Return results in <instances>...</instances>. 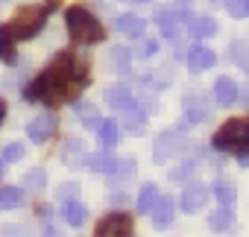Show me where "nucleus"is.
<instances>
[{"instance_id": "39448f33", "label": "nucleus", "mask_w": 249, "mask_h": 237, "mask_svg": "<svg viewBox=\"0 0 249 237\" xmlns=\"http://www.w3.org/2000/svg\"><path fill=\"white\" fill-rule=\"evenodd\" d=\"M185 144H188V135H185L182 129H167L164 135H159V138H156V147H153V161H156V164H164L167 158L179 155V152L185 150Z\"/></svg>"}, {"instance_id": "9d476101", "label": "nucleus", "mask_w": 249, "mask_h": 237, "mask_svg": "<svg viewBox=\"0 0 249 237\" xmlns=\"http://www.w3.org/2000/svg\"><path fill=\"white\" fill-rule=\"evenodd\" d=\"M205 199H208V190L202 187V185H188L185 190H182V211L185 214H196L202 205H205Z\"/></svg>"}, {"instance_id": "4468645a", "label": "nucleus", "mask_w": 249, "mask_h": 237, "mask_svg": "<svg viewBox=\"0 0 249 237\" xmlns=\"http://www.w3.org/2000/svg\"><path fill=\"white\" fill-rule=\"evenodd\" d=\"M214 100H217L220 105H231V102L237 100V85H234L229 76H220V79L214 82Z\"/></svg>"}, {"instance_id": "f8f14e48", "label": "nucleus", "mask_w": 249, "mask_h": 237, "mask_svg": "<svg viewBox=\"0 0 249 237\" xmlns=\"http://www.w3.org/2000/svg\"><path fill=\"white\" fill-rule=\"evenodd\" d=\"M156 24H159L161 35L167 41H176L179 38V15L173 9H156Z\"/></svg>"}, {"instance_id": "f257e3e1", "label": "nucleus", "mask_w": 249, "mask_h": 237, "mask_svg": "<svg viewBox=\"0 0 249 237\" xmlns=\"http://www.w3.org/2000/svg\"><path fill=\"white\" fill-rule=\"evenodd\" d=\"M85 85H88V59L65 50L53 59V65L44 73H38L24 88V97L33 100V102L59 105V102H68V100H76Z\"/></svg>"}, {"instance_id": "2eb2a0df", "label": "nucleus", "mask_w": 249, "mask_h": 237, "mask_svg": "<svg viewBox=\"0 0 249 237\" xmlns=\"http://www.w3.org/2000/svg\"><path fill=\"white\" fill-rule=\"evenodd\" d=\"M97 138H100V144H103L106 150L117 147V141H120V123H117V120H100Z\"/></svg>"}, {"instance_id": "72a5a7b5", "label": "nucleus", "mask_w": 249, "mask_h": 237, "mask_svg": "<svg viewBox=\"0 0 249 237\" xmlns=\"http://www.w3.org/2000/svg\"><path fill=\"white\" fill-rule=\"evenodd\" d=\"M3 117H6V105L0 102V123H3Z\"/></svg>"}, {"instance_id": "20e7f679", "label": "nucleus", "mask_w": 249, "mask_h": 237, "mask_svg": "<svg viewBox=\"0 0 249 237\" xmlns=\"http://www.w3.org/2000/svg\"><path fill=\"white\" fill-rule=\"evenodd\" d=\"M211 147L220 150V152H229V155H249V117L226 120L217 129Z\"/></svg>"}, {"instance_id": "5701e85b", "label": "nucleus", "mask_w": 249, "mask_h": 237, "mask_svg": "<svg viewBox=\"0 0 249 237\" xmlns=\"http://www.w3.org/2000/svg\"><path fill=\"white\" fill-rule=\"evenodd\" d=\"M156 199H159V187H156V185H144L141 193H138V202H135V205H138L141 214H150V208H153Z\"/></svg>"}, {"instance_id": "c85d7f7f", "label": "nucleus", "mask_w": 249, "mask_h": 237, "mask_svg": "<svg viewBox=\"0 0 249 237\" xmlns=\"http://www.w3.org/2000/svg\"><path fill=\"white\" fill-rule=\"evenodd\" d=\"M0 158H3V161H12V164L21 161V158H24V144H18V141H15V144H6L3 152H0Z\"/></svg>"}, {"instance_id": "a211bd4d", "label": "nucleus", "mask_w": 249, "mask_h": 237, "mask_svg": "<svg viewBox=\"0 0 249 237\" xmlns=\"http://www.w3.org/2000/svg\"><path fill=\"white\" fill-rule=\"evenodd\" d=\"M129 59H132V53L126 47H111L108 50V68L114 73H129Z\"/></svg>"}, {"instance_id": "c756f323", "label": "nucleus", "mask_w": 249, "mask_h": 237, "mask_svg": "<svg viewBox=\"0 0 249 237\" xmlns=\"http://www.w3.org/2000/svg\"><path fill=\"white\" fill-rule=\"evenodd\" d=\"M214 33H217V21H211V18L196 21V35H199V38H208V35H214Z\"/></svg>"}, {"instance_id": "393cba45", "label": "nucleus", "mask_w": 249, "mask_h": 237, "mask_svg": "<svg viewBox=\"0 0 249 237\" xmlns=\"http://www.w3.org/2000/svg\"><path fill=\"white\" fill-rule=\"evenodd\" d=\"M114 164H117V158H114V155H108V152H100V155L88 158V167H91V170H97V173H106V176L114 170Z\"/></svg>"}, {"instance_id": "1a4fd4ad", "label": "nucleus", "mask_w": 249, "mask_h": 237, "mask_svg": "<svg viewBox=\"0 0 249 237\" xmlns=\"http://www.w3.org/2000/svg\"><path fill=\"white\" fill-rule=\"evenodd\" d=\"M208 114H211V108H208V102H205L202 94L185 97V120H188V123H202Z\"/></svg>"}, {"instance_id": "f3484780", "label": "nucleus", "mask_w": 249, "mask_h": 237, "mask_svg": "<svg viewBox=\"0 0 249 237\" xmlns=\"http://www.w3.org/2000/svg\"><path fill=\"white\" fill-rule=\"evenodd\" d=\"M208 225H211L214 231H229V228L234 225V211H231V205H220V208L208 217Z\"/></svg>"}, {"instance_id": "f03ea898", "label": "nucleus", "mask_w": 249, "mask_h": 237, "mask_svg": "<svg viewBox=\"0 0 249 237\" xmlns=\"http://www.w3.org/2000/svg\"><path fill=\"white\" fill-rule=\"evenodd\" d=\"M44 24H47V9H44V6H27V9H21L12 21H6L3 27H0V41H6V44L27 41V38H33Z\"/></svg>"}, {"instance_id": "b1692460", "label": "nucleus", "mask_w": 249, "mask_h": 237, "mask_svg": "<svg viewBox=\"0 0 249 237\" xmlns=\"http://www.w3.org/2000/svg\"><path fill=\"white\" fill-rule=\"evenodd\" d=\"M76 117H79L88 129H97L100 126V117H97V111H94L91 102H76Z\"/></svg>"}, {"instance_id": "f704fd0d", "label": "nucleus", "mask_w": 249, "mask_h": 237, "mask_svg": "<svg viewBox=\"0 0 249 237\" xmlns=\"http://www.w3.org/2000/svg\"><path fill=\"white\" fill-rule=\"evenodd\" d=\"M3 173H6V161L0 158V179H3Z\"/></svg>"}, {"instance_id": "6e6552de", "label": "nucleus", "mask_w": 249, "mask_h": 237, "mask_svg": "<svg viewBox=\"0 0 249 237\" xmlns=\"http://www.w3.org/2000/svg\"><path fill=\"white\" fill-rule=\"evenodd\" d=\"M214 65H217L214 50H208V47H202V44H196V47L188 50V70L199 73V70H208V68H214Z\"/></svg>"}, {"instance_id": "2f4dec72", "label": "nucleus", "mask_w": 249, "mask_h": 237, "mask_svg": "<svg viewBox=\"0 0 249 237\" xmlns=\"http://www.w3.org/2000/svg\"><path fill=\"white\" fill-rule=\"evenodd\" d=\"M156 50H159V41H144V44L138 47V53H141V56H153Z\"/></svg>"}, {"instance_id": "dca6fc26", "label": "nucleus", "mask_w": 249, "mask_h": 237, "mask_svg": "<svg viewBox=\"0 0 249 237\" xmlns=\"http://www.w3.org/2000/svg\"><path fill=\"white\" fill-rule=\"evenodd\" d=\"M106 102H108L111 108L123 111L129 102H135V97L129 94V88H126V85H114V88H108V91H106Z\"/></svg>"}, {"instance_id": "c9c22d12", "label": "nucleus", "mask_w": 249, "mask_h": 237, "mask_svg": "<svg viewBox=\"0 0 249 237\" xmlns=\"http://www.w3.org/2000/svg\"><path fill=\"white\" fill-rule=\"evenodd\" d=\"M179 3H191V0H179Z\"/></svg>"}, {"instance_id": "ddd939ff", "label": "nucleus", "mask_w": 249, "mask_h": 237, "mask_svg": "<svg viewBox=\"0 0 249 237\" xmlns=\"http://www.w3.org/2000/svg\"><path fill=\"white\" fill-rule=\"evenodd\" d=\"M114 27H117V33H123L126 38H141L144 30H147V24H144L141 15H120L114 21Z\"/></svg>"}, {"instance_id": "cd10ccee", "label": "nucleus", "mask_w": 249, "mask_h": 237, "mask_svg": "<svg viewBox=\"0 0 249 237\" xmlns=\"http://www.w3.org/2000/svg\"><path fill=\"white\" fill-rule=\"evenodd\" d=\"M44 185H47V173H44L41 167L27 173V187H30V190H44Z\"/></svg>"}, {"instance_id": "7c9ffc66", "label": "nucleus", "mask_w": 249, "mask_h": 237, "mask_svg": "<svg viewBox=\"0 0 249 237\" xmlns=\"http://www.w3.org/2000/svg\"><path fill=\"white\" fill-rule=\"evenodd\" d=\"M191 173H194V164L185 161V164H179L176 170H170V179H173V182H185V176H191Z\"/></svg>"}, {"instance_id": "412c9836", "label": "nucleus", "mask_w": 249, "mask_h": 237, "mask_svg": "<svg viewBox=\"0 0 249 237\" xmlns=\"http://www.w3.org/2000/svg\"><path fill=\"white\" fill-rule=\"evenodd\" d=\"M62 214H65V220H68L71 225H76V228H79V225L85 222V217H88V211H85V205H82L79 199H68Z\"/></svg>"}, {"instance_id": "9b49d317", "label": "nucleus", "mask_w": 249, "mask_h": 237, "mask_svg": "<svg viewBox=\"0 0 249 237\" xmlns=\"http://www.w3.org/2000/svg\"><path fill=\"white\" fill-rule=\"evenodd\" d=\"M150 214H153V222H156L159 228H167V225L173 222V214H176V202H173L170 196H159V199L153 202Z\"/></svg>"}, {"instance_id": "473e14b6", "label": "nucleus", "mask_w": 249, "mask_h": 237, "mask_svg": "<svg viewBox=\"0 0 249 237\" xmlns=\"http://www.w3.org/2000/svg\"><path fill=\"white\" fill-rule=\"evenodd\" d=\"M73 193H76V185H65V187L59 190V196H62V199H68V196H73Z\"/></svg>"}, {"instance_id": "aec40b11", "label": "nucleus", "mask_w": 249, "mask_h": 237, "mask_svg": "<svg viewBox=\"0 0 249 237\" xmlns=\"http://www.w3.org/2000/svg\"><path fill=\"white\" fill-rule=\"evenodd\" d=\"M24 205V190L21 187H3L0 190V211H15Z\"/></svg>"}, {"instance_id": "6ab92c4d", "label": "nucleus", "mask_w": 249, "mask_h": 237, "mask_svg": "<svg viewBox=\"0 0 249 237\" xmlns=\"http://www.w3.org/2000/svg\"><path fill=\"white\" fill-rule=\"evenodd\" d=\"M132 176H135V161H132V158H123V161L117 158L114 170L108 173V182H111V185H123V182H129Z\"/></svg>"}, {"instance_id": "4be33fe9", "label": "nucleus", "mask_w": 249, "mask_h": 237, "mask_svg": "<svg viewBox=\"0 0 249 237\" xmlns=\"http://www.w3.org/2000/svg\"><path fill=\"white\" fill-rule=\"evenodd\" d=\"M214 196H217V202L220 205H234V185L231 182H226V179H220V182H214Z\"/></svg>"}, {"instance_id": "0eeeda50", "label": "nucleus", "mask_w": 249, "mask_h": 237, "mask_svg": "<svg viewBox=\"0 0 249 237\" xmlns=\"http://www.w3.org/2000/svg\"><path fill=\"white\" fill-rule=\"evenodd\" d=\"M59 129V120H56V114H38L36 120L27 123V135L33 144H47Z\"/></svg>"}, {"instance_id": "7ed1b4c3", "label": "nucleus", "mask_w": 249, "mask_h": 237, "mask_svg": "<svg viewBox=\"0 0 249 237\" xmlns=\"http://www.w3.org/2000/svg\"><path fill=\"white\" fill-rule=\"evenodd\" d=\"M65 24H68V35L76 44H100L106 38V27L97 21V15H91L82 6H71L65 15Z\"/></svg>"}, {"instance_id": "a878e982", "label": "nucleus", "mask_w": 249, "mask_h": 237, "mask_svg": "<svg viewBox=\"0 0 249 237\" xmlns=\"http://www.w3.org/2000/svg\"><path fill=\"white\" fill-rule=\"evenodd\" d=\"M229 53H231V59H234L246 73H249V47H246L243 41H234V44L229 47Z\"/></svg>"}, {"instance_id": "423d86ee", "label": "nucleus", "mask_w": 249, "mask_h": 237, "mask_svg": "<svg viewBox=\"0 0 249 237\" xmlns=\"http://www.w3.org/2000/svg\"><path fill=\"white\" fill-rule=\"evenodd\" d=\"M135 228H132V217L129 214H123V211H114L108 217L100 220V225L94 228L97 237H129Z\"/></svg>"}, {"instance_id": "bb28decb", "label": "nucleus", "mask_w": 249, "mask_h": 237, "mask_svg": "<svg viewBox=\"0 0 249 237\" xmlns=\"http://www.w3.org/2000/svg\"><path fill=\"white\" fill-rule=\"evenodd\" d=\"M226 12L231 18H249V0H226Z\"/></svg>"}]
</instances>
